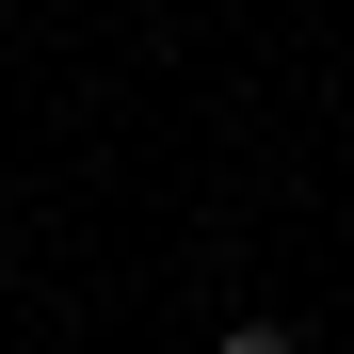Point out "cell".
<instances>
[{
  "mask_svg": "<svg viewBox=\"0 0 354 354\" xmlns=\"http://www.w3.org/2000/svg\"><path fill=\"white\" fill-rule=\"evenodd\" d=\"M225 354H290V322H225Z\"/></svg>",
  "mask_w": 354,
  "mask_h": 354,
  "instance_id": "1",
  "label": "cell"
}]
</instances>
